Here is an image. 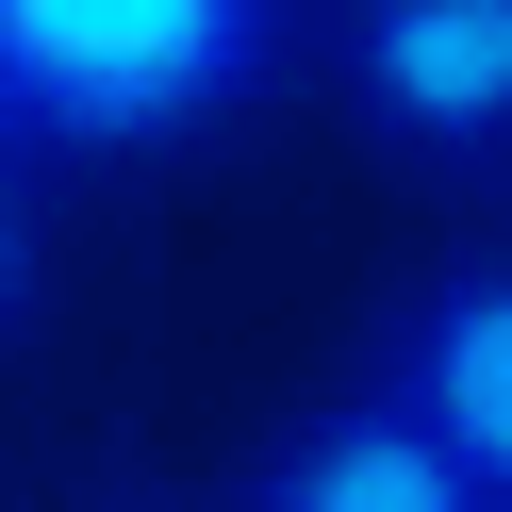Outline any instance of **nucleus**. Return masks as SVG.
I'll return each instance as SVG.
<instances>
[{"label":"nucleus","instance_id":"f257e3e1","mask_svg":"<svg viewBox=\"0 0 512 512\" xmlns=\"http://www.w3.org/2000/svg\"><path fill=\"white\" fill-rule=\"evenodd\" d=\"M0 67H17L34 149L116 166V149H182L265 100L281 0H0Z\"/></svg>","mask_w":512,"mask_h":512},{"label":"nucleus","instance_id":"f03ea898","mask_svg":"<svg viewBox=\"0 0 512 512\" xmlns=\"http://www.w3.org/2000/svg\"><path fill=\"white\" fill-rule=\"evenodd\" d=\"M347 116L413 166L512 149V0H347Z\"/></svg>","mask_w":512,"mask_h":512},{"label":"nucleus","instance_id":"7ed1b4c3","mask_svg":"<svg viewBox=\"0 0 512 512\" xmlns=\"http://www.w3.org/2000/svg\"><path fill=\"white\" fill-rule=\"evenodd\" d=\"M380 397L463 463L479 512H512V248H479V265H446V281L397 298V331H380Z\"/></svg>","mask_w":512,"mask_h":512},{"label":"nucleus","instance_id":"20e7f679","mask_svg":"<svg viewBox=\"0 0 512 512\" xmlns=\"http://www.w3.org/2000/svg\"><path fill=\"white\" fill-rule=\"evenodd\" d=\"M248 512H479V496H463V463H446L380 380H347V397H314L298 430L265 446Z\"/></svg>","mask_w":512,"mask_h":512},{"label":"nucleus","instance_id":"39448f33","mask_svg":"<svg viewBox=\"0 0 512 512\" xmlns=\"http://www.w3.org/2000/svg\"><path fill=\"white\" fill-rule=\"evenodd\" d=\"M34 314V215H17V166H0V331Z\"/></svg>","mask_w":512,"mask_h":512},{"label":"nucleus","instance_id":"423d86ee","mask_svg":"<svg viewBox=\"0 0 512 512\" xmlns=\"http://www.w3.org/2000/svg\"><path fill=\"white\" fill-rule=\"evenodd\" d=\"M0 149H17V67H0Z\"/></svg>","mask_w":512,"mask_h":512}]
</instances>
